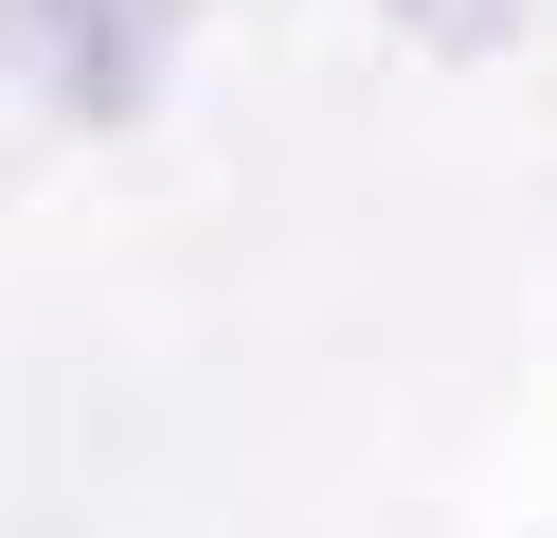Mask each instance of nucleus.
I'll list each match as a JSON object with an SVG mask.
<instances>
[{
    "label": "nucleus",
    "mask_w": 557,
    "mask_h": 538,
    "mask_svg": "<svg viewBox=\"0 0 557 538\" xmlns=\"http://www.w3.org/2000/svg\"><path fill=\"white\" fill-rule=\"evenodd\" d=\"M0 36L73 90V126H145L162 54H181V0H0Z\"/></svg>",
    "instance_id": "f257e3e1"
},
{
    "label": "nucleus",
    "mask_w": 557,
    "mask_h": 538,
    "mask_svg": "<svg viewBox=\"0 0 557 538\" xmlns=\"http://www.w3.org/2000/svg\"><path fill=\"white\" fill-rule=\"evenodd\" d=\"M504 18H521V0H396V36H449V54H485Z\"/></svg>",
    "instance_id": "f03ea898"
}]
</instances>
